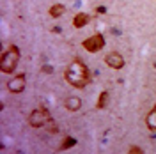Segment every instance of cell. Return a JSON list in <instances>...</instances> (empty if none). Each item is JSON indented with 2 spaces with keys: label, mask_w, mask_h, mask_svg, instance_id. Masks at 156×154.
Masks as SVG:
<instances>
[{
  "label": "cell",
  "mask_w": 156,
  "mask_h": 154,
  "mask_svg": "<svg viewBox=\"0 0 156 154\" xmlns=\"http://www.w3.org/2000/svg\"><path fill=\"white\" fill-rule=\"evenodd\" d=\"M64 12H66V5L64 4H53L50 7V16L51 18H60Z\"/></svg>",
  "instance_id": "cell-10"
},
{
  "label": "cell",
  "mask_w": 156,
  "mask_h": 154,
  "mask_svg": "<svg viewBox=\"0 0 156 154\" xmlns=\"http://www.w3.org/2000/svg\"><path fill=\"white\" fill-rule=\"evenodd\" d=\"M41 73L50 75V73H53V68H51V66H43V68H41Z\"/></svg>",
  "instance_id": "cell-14"
},
{
  "label": "cell",
  "mask_w": 156,
  "mask_h": 154,
  "mask_svg": "<svg viewBox=\"0 0 156 154\" xmlns=\"http://www.w3.org/2000/svg\"><path fill=\"white\" fill-rule=\"evenodd\" d=\"M154 68H156V62H154Z\"/></svg>",
  "instance_id": "cell-16"
},
{
  "label": "cell",
  "mask_w": 156,
  "mask_h": 154,
  "mask_svg": "<svg viewBox=\"0 0 156 154\" xmlns=\"http://www.w3.org/2000/svg\"><path fill=\"white\" fill-rule=\"evenodd\" d=\"M64 78L69 85H73L75 89H83L90 83V73L89 68L80 60V58H73V62L68 66Z\"/></svg>",
  "instance_id": "cell-1"
},
{
  "label": "cell",
  "mask_w": 156,
  "mask_h": 154,
  "mask_svg": "<svg viewBox=\"0 0 156 154\" xmlns=\"http://www.w3.org/2000/svg\"><path fill=\"white\" fill-rule=\"evenodd\" d=\"M146 124H147V128L153 131V133H156V106L147 114V117H146Z\"/></svg>",
  "instance_id": "cell-9"
},
{
  "label": "cell",
  "mask_w": 156,
  "mask_h": 154,
  "mask_svg": "<svg viewBox=\"0 0 156 154\" xmlns=\"http://www.w3.org/2000/svg\"><path fill=\"white\" fill-rule=\"evenodd\" d=\"M64 105H66V108H68L69 112H76V110H80V106H82V99L78 96H69Z\"/></svg>",
  "instance_id": "cell-8"
},
{
  "label": "cell",
  "mask_w": 156,
  "mask_h": 154,
  "mask_svg": "<svg viewBox=\"0 0 156 154\" xmlns=\"http://www.w3.org/2000/svg\"><path fill=\"white\" fill-rule=\"evenodd\" d=\"M25 85H27L25 75L20 73V75H16L14 78H11L9 82H7V90L12 92V94H21V92L25 90Z\"/></svg>",
  "instance_id": "cell-5"
},
{
  "label": "cell",
  "mask_w": 156,
  "mask_h": 154,
  "mask_svg": "<svg viewBox=\"0 0 156 154\" xmlns=\"http://www.w3.org/2000/svg\"><path fill=\"white\" fill-rule=\"evenodd\" d=\"M89 19H90V16H89L87 12H78L76 16L73 18V27L75 29H83L89 23Z\"/></svg>",
  "instance_id": "cell-7"
},
{
  "label": "cell",
  "mask_w": 156,
  "mask_h": 154,
  "mask_svg": "<svg viewBox=\"0 0 156 154\" xmlns=\"http://www.w3.org/2000/svg\"><path fill=\"white\" fill-rule=\"evenodd\" d=\"M129 152L131 154H142V149L136 147V145H131V147H129Z\"/></svg>",
  "instance_id": "cell-13"
},
{
  "label": "cell",
  "mask_w": 156,
  "mask_h": 154,
  "mask_svg": "<svg viewBox=\"0 0 156 154\" xmlns=\"http://www.w3.org/2000/svg\"><path fill=\"white\" fill-rule=\"evenodd\" d=\"M105 64L112 69H122L124 68V57L119 51H110L105 57Z\"/></svg>",
  "instance_id": "cell-6"
},
{
  "label": "cell",
  "mask_w": 156,
  "mask_h": 154,
  "mask_svg": "<svg viewBox=\"0 0 156 154\" xmlns=\"http://www.w3.org/2000/svg\"><path fill=\"white\" fill-rule=\"evenodd\" d=\"M98 12H107V7H103V5H99V7H98Z\"/></svg>",
  "instance_id": "cell-15"
},
{
  "label": "cell",
  "mask_w": 156,
  "mask_h": 154,
  "mask_svg": "<svg viewBox=\"0 0 156 154\" xmlns=\"http://www.w3.org/2000/svg\"><path fill=\"white\" fill-rule=\"evenodd\" d=\"M75 144H76V140H75V138L66 136V138H64V142L60 144V151H66V149H69V147H73Z\"/></svg>",
  "instance_id": "cell-12"
},
{
  "label": "cell",
  "mask_w": 156,
  "mask_h": 154,
  "mask_svg": "<svg viewBox=\"0 0 156 154\" xmlns=\"http://www.w3.org/2000/svg\"><path fill=\"white\" fill-rule=\"evenodd\" d=\"M53 119H51V115H50V112L46 110V106H39V108H36L32 114L29 115V124L30 128H44V126L48 124V122H51Z\"/></svg>",
  "instance_id": "cell-3"
},
{
  "label": "cell",
  "mask_w": 156,
  "mask_h": 154,
  "mask_svg": "<svg viewBox=\"0 0 156 154\" xmlns=\"http://www.w3.org/2000/svg\"><path fill=\"white\" fill-rule=\"evenodd\" d=\"M107 103H108V90H103V92L99 94V97H98L96 108L98 110H103V108L107 106Z\"/></svg>",
  "instance_id": "cell-11"
},
{
  "label": "cell",
  "mask_w": 156,
  "mask_h": 154,
  "mask_svg": "<svg viewBox=\"0 0 156 154\" xmlns=\"http://www.w3.org/2000/svg\"><path fill=\"white\" fill-rule=\"evenodd\" d=\"M82 46L87 50L89 53H96V51L105 48V37H103L101 34H94V36H90V37L83 39Z\"/></svg>",
  "instance_id": "cell-4"
},
{
  "label": "cell",
  "mask_w": 156,
  "mask_h": 154,
  "mask_svg": "<svg viewBox=\"0 0 156 154\" xmlns=\"http://www.w3.org/2000/svg\"><path fill=\"white\" fill-rule=\"evenodd\" d=\"M18 62H20V50H18V46L11 44L9 50L4 51L2 57H0V71L9 75V73H12L14 69L18 68Z\"/></svg>",
  "instance_id": "cell-2"
}]
</instances>
